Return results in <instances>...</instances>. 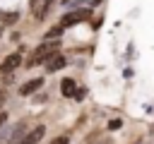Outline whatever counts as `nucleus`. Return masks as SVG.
Wrapping results in <instances>:
<instances>
[{
  "label": "nucleus",
  "instance_id": "nucleus-4",
  "mask_svg": "<svg viewBox=\"0 0 154 144\" xmlns=\"http://www.w3.org/2000/svg\"><path fill=\"white\" fill-rule=\"evenodd\" d=\"M19 62H22V55L19 53H12V55H7L5 60H2V65H0V72H12L14 67H19Z\"/></svg>",
  "mask_w": 154,
  "mask_h": 144
},
{
  "label": "nucleus",
  "instance_id": "nucleus-7",
  "mask_svg": "<svg viewBox=\"0 0 154 144\" xmlns=\"http://www.w3.org/2000/svg\"><path fill=\"white\" fill-rule=\"evenodd\" d=\"M63 94H65V96H75V94H77L72 79H65V82H63Z\"/></svg>",
  "mask_w": 154,
  "mask_h": 144
},
{
  "label": "nucleus",
  "instance_id": "nucleus-6",
  "mask_svg": "<svg viewBox=\"0 0 154 144\" xmlns=\"http://www.w3.org/2000/svg\"><path fill=\"white\" fill-rule=\"evenodd\" d=\"M41 84H43V79H29V82H26V84L19 89V94H24V96H26V94H34V91H36Z\"/></svg>",
  "mask_w": 154,
  "mask_h": 144
},
{
  "label": "nucleus",
  "instance_id": "nucleus-2",
  "mask_svg": "<svg viewBox=\"0 0 154 144\" xmlns=\"http://www.w3.org/2000/svg\"><path fill=\"white\" fill-rule=\"evenodd\" d=\"M43 134H46V125H36V127H31L29 134L22 137V142H17V144H38V142L43 139Z\"/></svg>",
  "mask_w": 154,
  "mask_h": 144
},
{
  "label": "nucleus",
  "instance_id": "nucleus-1",
  "mask_svg": "<svg viewBox=\"0 0 154 144\" xmlns=\"http://www.w3.org/2000/svg\"><path fill=\"white\" fill-rule=\"evenodd\" d=\"M58 41H48V43H43L36 53H34V58H31V65H38V62H43V60H48L51 55H55L58 53Z\"/></svg>",
  "mask_w": 154,
  "mask_h": 144
},
{
  "label": "nucleus",
  "instance_id": "nucleus-9",
  "mask_svg": "<svg viewBox=\"0 0 154 144\" xmlns=\"http://www.w3.org/2000/svg\"><path fill=\"white\" fill-rule=\"evenodd\" d=\"M51 144H67V137H58V139H53Z\"/></svg>",
  "mask_w": 154,
  "mask_h": 144
},
{
  "label": "nucleus",
  "instance_id": "nucleus-5",
  "mask_svg": "<svg viewBox=\"0 0 154 144\" xmlns=\"http://www.w3.org/2000/svg\"><path fill=\"white\" fill-rule=\"evenodd\" d=\"M46 67H48V72H55V70H63V67H65V58L55 53V55H51V58H48V65H46Z\"/></svg>",
  "mask_w": 154,
  "mask_h": 144
},
{
  "label": "nucleus",
  "instance_id": "nucleus-8",
  "mask_svg": "<svg viewBox=\"0 0 154 144\" xmlns=\"http://www.w3.org/2000/svg\"><path fill=\"white\" fill-rule=\"evenodd\" d=\"M63 34V26H58V29H51L48 31V38H55V36H60Z\"/></svg>",
  "mask_w": 154,
  "mask_h": 144
},
{
  "label": "nucleus",
  "instance_id": "nucleus-3",
  "mask_svg": "<svg viewBox=\"0 0 154 144\" xmlns=\"http://www.w3.org/2000/svg\"><path fill=\"white\" fill-rule=\"evenodd\" d=\"M87 10H82V12H70V14H65L63 19H60V26L65 29V26H72V24H77V22H82V19H87Z\"/></svg>",
  "mask_w": 154,
  "mask_h": 144
}]
</instances>
